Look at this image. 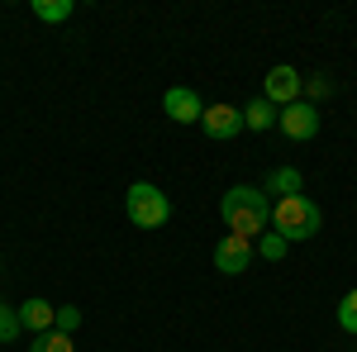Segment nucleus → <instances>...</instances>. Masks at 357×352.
<instances>
[{
	"mask_svg": "<svg viewBox=\"0 0 357 352\" xmlns=\"http://www.w3.org/2000/svg\"><path fill=\"white\" fill-rule=\"evenodd\" d=\"M220 215H224V224H229V234H234V238H248V243H252V238H262V234H267V224H272L267 190H257V186L224 190Z\"/></svg>",
	"mask_w": 357,
	"mask_h": 352,
	"instance_id": "nucleus-1",
	"label": "nucleus"
},
{
	"mask_svg": "<svg viewBox=\"0 0 357 352\" xmlns=\"http://www.w3.org/2000/svg\"><path fill=\"white\" fill-rule=\"evenodd\" d=\"M319 205L314 200H305V195H281L272 200V234L276 238H286V243H305V238H314L319 234Z\"/></svg>",
	"mask_w": 357,
	"mask_h": 352,
	"instance_id": "nucleus-2",
	"label": "nucleus"
},
{
	"mask_svg": "<svg viewBox=\"0 0 357 352\" xmlns=\"http://www.w3.org/2000/svg\"><path fill=\"white\" fill-rule=\"evenodd\" d=\"M124 215H129V224H138V229H162L167 215H172V200H167L153 181H134L129 195H124Z\"/></svg>",
	"mask_w": 357,
	"mask_h": 352,
	"instance_id": "nucleus-3",
	"label": "nucleus"
},
{
	"mask_svg": "<svg viewBox=\"0 0 357 352\" xmlns=\"http://www.w3.org/2000/svg\"><path fill=\"white\" fill-rule=\"evenodd\" d=\"M276 124H281V134H286V138L305 143V138L319 134V109L310 105V100H296V105H286L281 114H276Z\"/></svg>",
	"mask_w": 357,
	"mask_h": 352,
	"instance_id": "nucleus-4",
	"label": "nucleus"
},
{
	"mask_svg": "<svg viewBox=\"0 0 357 352\" xmlns=\"http://www.w3.org/2000/svg\"><path fill=\"white\" fill-rule=\"evenodd\" d=\"M305 91V77L296 67H272L267 72V91H262V100H272V105H296Z\"/></svg>",
	"mask_w": 357,
	"mask_h": 352,
	"instance_id": "nucleus-5",
	"label": "nucleus"
},
{
	"mask_svg": "<svg viewBox=\"0 0 357 352\" xmlns=\"http://www.w3.org/2000/svg\"><path fill=\"white\" fill-rule=\"evenodd\" d=\"M252 243L248 238H234V234H224L220 238V247H215V267L224 271V276H243L248 267H252Z\"/></svg>",
	"mask_w": 357,
	"mask_h": 352,
	"instance_id": "nucleus-6",
	"label": "nucleus"
},
{
	"mask_svg": "<svg viewBox=\"0 0 357 352\" xmlns=\"http://www.w3.org/2000/svg\"><path fill=\"white\" fill-rule=\"evenodd\" d=\"M200 129L215 138V143H224V138H234L238 129H243V109H234V105H205Z\"/></svg>",
	"mask_w": 357,
	"mask_h": 352,
	"instance_id": "nucleus-7",
	"label": "nucleus"
},
{
	"mask_svg": "<svg viewBox=\"0 0 357 352\" xmlns=\"http://www.w3.org/2000/svg\"><path fill=\"white\" fill-rule=\"evenodd\" d=\"M162 109L176 124H200V114H205V105H200V95H195L191 86H172L162 95Z\"/></svg>",
	"mask_w": 357,
	"mask_h": 352,
	"instance_id": "nucleus-8",
	"label": "nucleus"
},
{
	"mask_svg": "<svg viewBox=\"0 0 357 352\" xmlns=\"http://www.w3.org/2000/svg\"><path fill=\"white\" fill-rule=\"evenodd\" d=\"M20 328H33V333H48L53 328V314H57V305H48V300H24L20 309Z\"/></svg>",
	"mask_w": 357,
	"mask_h": 352,
	"instance_id": "nucleus-9",
	"label": "nucleus"
},
{
	"mask_svg": "<svg viewBox=\"0 0 357 352\" xmlns=\"http://www.w3.org/2000/svg\"><path fill=\"white\" fill-rule=\"evenodd\" d=\"M267 190H272L276 200H281V195H301V190H305V176L296 171V167H276L272 176H267Z\"/></svg>",
	"mask_w": 357,
	"mask_h": 352,
	"instance_id": "nucleus-10",
	"label": "nucleus"
},
{
	"mask_svg": "<svg viewBox=\"0 0 357 352\" xmlns=\"http://www.w3.org/2000/svg\"><path fill=\"white\" fill-rule=\"evenodd\" d=\"M272 124H276V105L257 95V100L243 109V129H257V134H262V129H272Z\"/></svg>",
	"mask_w": 357,
	"mask_h": 352,
	"instance_id": "nucleus-11",
	"label": "nucleus"
},
{
	"mask_svg": "<svg viewBox=\"0 0 357 352\" xmlns=\"http://www.w3.org/2000/svg\"><path fill=\"white\" fill-rule=\"evenodd\" d=\"M72 10H77L72 0H33V15H38L43 24H62V20H67Z\"/></svg>",
	"mask_w": 357,
	"mask_h": 352,
	"instance_id": "nucleus-12",
	"label": "nucleus"
},
{
	"mask_svg": "<svg viewBox=\"0 0 357 352\" xmlns=\"http://www.w3.org/2000/svg\"><path fill=\"white\" fill-rule=\"evenodd\" d=\"M29 352H77V338H67V333L48 328V333L33 338V348H29Z\"/></svg>",
	"mask_w": 357,
	"mask_h": 352,
	"instance_id": "nucleus-13",
	"label": "nucleus"
},
{
	"mask_svg": "<svg viewBox=\"0 0 357 352\" xmlns=\"http://www.w3.org/2000/svg\"><path fill=\"white\" fill-rule=\"evenodd\" d=\"M286 247H291V243H286V238H276L272 229H267V234H262V243L252 247V252H257L262 262H281V257H286Z\"/></svg>",
	"mask_w": 357,
	"mask_h": 352,
	"instance_id": "nucleus-14",
	"label": "nucleus"
},
{
	"mask_svg": "<svg viewBox=\"0 0 357 352\" xmlns=\"http://www.w3.org/2000/svg\"><path fill=\"white\" fill-rule=\"evenodd\" d=\"M53 328H57V333H67V338H72V333L82 328V309H77V305H62V309L53 314Z\"/></svg>",
	"mask_w": 357,
	"mask_h": 352,
	"instance_id": "nucleus-15",
	"label": "nucleus"
},
{
	"mask_svg": "<svg viewBox=\"0 0 357 352\" xmlns=\"http://www.w3.org/2000/svg\"><path fill=\"white\" fill-rule=\"evenodd\" d=\"M338 324H343V333H357V291L343 296V305H338Z\"/></svg>",
	"mask_w": 357,
	"mask_h": 352,
	"instance_id": "nucleus-16",
	"label": "nucleus"
},
{
	"mask_svg": "<svg viewBox=\"0 0 357 352\" xmlns=\"http://www.w3.org/2000/svg\"><path fill=\"white\" fill-rule=\"evenodd\" d=\"M20 338V314L10 305H0V343H15Z\"/></svg>",
	"mask_w": 357,
	"mask_h": 352,
	"instance_id": "nucleus-17",
	"label": "nucleus"
},
{
	"mask_svg": "<svg viewBox=\"0 0 357 352\" xmlns=\"http://www.w3.org/2000/svg\"><path fill=\"white\" fill-rule=\"evenodd\" d=\"M0 271H5V267H0Z\"/></svg>",
	"mask_w": 357,
	"mask_h": 352,
	"instance_id": "nucleus-18",
	"label": "nucleus"
}]
</instances>
